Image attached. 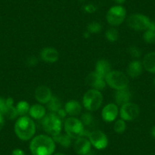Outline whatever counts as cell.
I'll use <instances>...</instances> for the list:
<instances>
[{
    "mask_svg": "<svg viewBox=\"0 0 155 155\" xmlns=\"http://www.w3.org/2000/svg\"><path fill=\"white\" fill-rule=\"evenodd\" d=\"M88 137L91 145L98 150L106 148L108 145V138L101 131H94L89 134Z\"/></svg>",
    "mask_w": 155,
    "mask_h": 155,
    "instance_id": "10",
    "label": "cell"
},
{
    "mask_svg": "<svg viewBox=\"0 0 155 155\" xmlns=\"http://www.w3.org/2000/svg\"><path fill=\"white\" fill-rule=\"evenodd\" d=\"M55 148L54 140L47 135L34 137L30 144V150L33 155H52Z\"/></svg>",
    "mask_w": 155,
    "mask_h": 155,
    "instance_id": "1",
    "label": "cell"
},
{
    "mask_svg": "<svg viewBox=\"0 0 155 155\" xmlns=\"http://www.w3.org/2000/svg\"><path fill=\"white\" fill-rule=\"evenodd\" d=\"M95 71L102 77L105 78L111 71V65L108 61L105 59H100L95 65Z\"/></svg>",
    "mask_w": 155,
    "mask_h": 155,
    "instance_id": "20",
    "label": "cell"
},
{
    "mask_svg": "<svg viewBox=\"0 0 155 155\" xmlns=\"http://www.w3.org/2000/svg\"><path fill=\"white\" fill-rule=\"evenodd\" d=\"M147 30H150V31H155V22L150 21V25H149Z\"/></svg>",
    "mask_w": 155,
    "mask_h": 155,
    "instance_id": "37",
    "label": "cell"
},
{
    "mask_svg": "<svg viewBox=\"0 0 155 155\" xmlns=\"http://www.w3.org/2000/svg\"><path fill=\"white\" fill-rule=\"evenodd\" d=\"M151 21L147 16L142 14L131 15L127 18L129 27L135 31H146L148 28Z\"/></svg>",
    "mask_w": 155,
    "mask_h": 155,
    "instance_id": "8",
    "label": "cell"
},
{
    "mask_svg": "<svg viewBox=\"0 0 155 155\" xmlns=\"http://www.w3.org/2000/svg\"><path fill=\"white\" fill-rule=\"evenodd\" d=\"M126 18V10L122 5H115L108 10L106 15L107 22L111 26H119L122 25Z\"/></svg>",
    "mask_w": 155,
    "mask_h": 155,
    "instance_id": "7",
    "label": "cell"
},
{
    "mask_svg": "<svg viewBox=\"0 0 155 155\" xmlns=\"http://www.w3.org/2000/svg\"><path fill=\"white\" fill-rule=\"evenodd\" d=\"M64 128L67 135L73 139H77L84 135V125L81 120L71 116L67 118L64 123Z\"/></svg>",
    "mask_w": 155,
    "mask_h": 155,
    "instance_id": "6",
    "label": "cell"
},
{
    "mask_svg": "<svg viewBox=\"0 0 155 155\" xmlns=\"http://www.w3.org/2000/svg\"><path fill=\"white\" fill-rule=\"evenodd\" d=\"M42 126L44 131L52 136H55L61 133L62 121L55 113H50L44 116L42 120Z\"/></svg>",
    "mask_w": 155,
    "mask_h": 155,
    "instance_id": "4",
    "label": "cell"
},
{
    "mask_svg": "<svg viewBox=\"0 0 155 155\" xmlns=\"http://www.w3.org/2000/svg\"><path fill=\"white\" fill-rule=\"evenodd\" d=\"M59 57V52L53 47H45L41 52V58L44 62L53 63L58 61Z\"/></svg>",
    "mask_w": 155,
    "mask_h": 155,
    "instance_id": "15",
    "label": "cell"
},
{
    "mask_svg": "<svg viewBox=\"0 0 155 155\" xmlns=\"http://www.w3.org/2000/svg\"><path fill=\"white\" fill-rule=\"evenodd\" d=\"M143 39L147 44H155V31L146 30L145 32L143 34Z\"/></svg>",
    "mask_w": 155,
    "mask_h": 155,
    "instance_id": "28",
    "label": "cell"
},
{
    "mask_svg": "<svg viewBox=\"0 0 155 155\" xmlns=\"http://www.w3.org/2000/svg\"><path fill=\"white\" fill-rule=\"evenodd\" d=\"M106 38L110 42H116L120 37V34H119L118 30L114 28H109L105 33Z\"/></svg>",
    "mask_w": 155,
    "mask_h": 155,
    "instance_id": "26",
    "label": "cell"
},
{
    "mask_svg": "<svg viewBox=\"0 0 155 155\" xmlns=\"http://www.w3.org/2000/svg\"><path fill=\"white\" fill-rule=\"evenodd\" d=\"M132 94L130 91L126 88L122 89V90H117L115 94V101L116 104L118 106H123L127 103L130 102Z\"/></svg>",
    "mask_w": 155,
    "mask_h": 155,
    "instance_id": "17",
    "label": "cell"
},
{
    "mask_svg": "<svg viewBox=\"0 0 155 155\" xmlns=\"http://www.w3.org/2000/svg\"><path fill=\"white\" fill-rule=\"evenodd\" d=\"M85 155H96V154H95V153L93 151V150H90V151H89L87 153H86Z\"/></svg>",
    "mask_w": 155,
    "mask_h": 155,
    "instance_id": "40",
    "label": "cell"
},
{
    "mask_svg": "<svg viewBox=\"0 0 155 155\" xmlns=\"http://www.w3.org/2000/svg\"><path fill=\"white\" fill-rule=\"evenodd\" d=\"M86 82L89 86L93 87V89L98 91L103 90L107 84L105 78L101 76L96 71H92L87 76Z\"/></svg>",
    "mask_w": 155,
    "mask_h": 155,
    "instance_id": "11",
    "label": "cell"
},
{
    "mask_svg": "<svg viewBox=\"0 0 155 155\" xmlns=\"http://www.w3.org/2000/svg\"><path fill=\"white\" fill-rule=\"evenodd\" d=\"M142 65L146 71L155 74V52H150L144 56Z\"/></svg>",
    "mask_w": 155,
    "mask_h": 155,
    "instance_id": "19",
    "label": "cell"
},
{
    "mask_svg": "<svg viewBox=\"0 0 155 155\" xmlns=\"http://www.w3.org/2000/svg\"><path fill=\"white\" fill-rule=\"evenodd\" d=\"M143 65L142 62L138 60L132 61L129 64L127 68V74L129 77L132 78H135L140 76L143 71Z\"/></svg>",
    "mask_w": 155,
    "mask_h": 155,
    "instance_id": "16",
    "label": "cell"
},
{
    "mask_svg": "<svg viewBox=\"0 0 155 155\" xmlns=\"http://www.w3.org/2000/svg\"><path fill=\"white\" fill-rule=\"evenodd\" d=\"M47 104L48 110L51 111L52 113H56L59 109H61V107H62L60 100L56 96L52 97L50 101Z\"/></svg>",
    "mask_w": 155,
    "mask_h": 155,
    "instance_id": "24",
    "label": "cell"
},
{
    "mask_svg": "<svg viewBox=\"0 0 155 155\" xmlns=\"http://www.w3.org/2000/svg\"><path fill=\"white\" fill-rule=\"evenodd\" d=\"M38 63V59L36 56H30L26 60V64L28 66H36Z\"/></svg>",
    "mask_w": 155,
    "mask_h": 155,
    "instance_id": "33",
    "label": "cell"
},
{
    "mask_svg": "<svg viewBox=\"0 0 155 155\" xmlns=\"http://www.w3.org/2000/svg\"><path fill=\"white\" fill-rule=\"evenodd\" d=\"M151 135L155 138V126L151 129Z\"/></svg>",
    "mask_w": 155,
    "mask_h": 155,
    "instance_id": "39",
    "label": "cell"
},
{
    "mask_svg": "<svg viewBox=\"0 0 155 155\" xmlns=\"http://www.w3.org/2000/svg\"><path fill=\"white\" fill-rule=\"evenodd\" d=\"M102 26L100 23L96 21L91 22L87 25V31L89 33H92V34H97V33L101 32Z\"/></svg>",
    "mask_w": 155,
    "mask_h": 155,
    "instance_id": "29",
    "label": "cell"
},
{
    "mask_svg": "<svg viewBox=\"0 0 155 155\" xmlns=\"http://www.w3.org/2000/svg\"><path fill=\"white\" fill-rule=\"evenodd\" d=\"M153 85L155 86V78H154V79H153Z\"/></svg>",
    "mask_w": 155,
    "mask_h": 155,
    "instance_id": "42",
    "label": "cell"
},
{
    "mask_svg": "<svg viewBox=\"0 0 155 155\" xmlns=\"http://www.w3.org/2000/svg\"><path fill=\"white\" fill-rule=\"evenodd\" d=\"M35 132V123L28 116H21L15 124V135L22 141H28L32 138Z\"/></svg>",
    "mask_w": 155,
    "mask_h": 155,
    "instance_id": "2",
    "label": "cell"
},
{
    "mask_svg": "<svg viewBox=\"0 0 155 155\" xmlns=\"http://www.w3.org/2000/svg\"><path fill=\"white\" fill-rule=\"evenodd\" d=\"M119 113V108L116 104H109L102 110L103 120L107 123H111L116 119Z\"/></svg>",
    "mask_w": 155,
    "mask_h": 155,
    "instance_id": "12",
    "label": "cell"
},
{
    "mask_svg": "<svg viewBox=\"0 0 155 155\" xmlns=\"http://www.w3.org/2000/svg\"><path fill=\"white\" fill-rule=\"evenodd\" d=\"M113 1L117 4H123L126 2V0H113Z\"/></svg>",
    "mask_w": 155,
    "mask_h": 155,
    "instance_id": "38",
    "label": "cell"
},
{
    "mask_svg": "<svg viewBox=\"0 0 155 155\" xmlns=\"http://www.w3.org/2000/svg\"><path fill=\"white\" fill-rule=\"evenodd\" d=\"M74 148L78 154L85 155L91 150V144L87 138L80 137L76 139L74 144Z\"/></svg>",
    "mask_w": 155,
    "mask_h": 155,
    "instance_id": "14",
    "label": "cell"
},
{
    "mask_svg": "<svg viewBox=\"0 0 155 155\" xmlns=\"http://www.w3.org/2000/svg\"><path fill=\"white\" fill-rule=\"evenodd\" d=\"M53 139L54 140L55 142H57L60 144L62 147H69L71 144V137L68 136L67 134H58V135L53 136Z\"/></svg>",
    "mask_w": 155,
    "mask_h": 155,
    "instance_id": "22",
    "label": "cell"
},
{
    "mask_svg": "<svg viewBox=\"0 0 155 155\" xmlns=\"http://www.w3.org/2000/svg\"><path fill=\"white\" fill-rule=\"evenodd\" d=\"M113 129H114V131L116 132V133H118V134L123 133L126 129V121L122 120V119L116 120V123H114Z\"/></svg>",
    "mask_w": 155,
    "mask_h": 155,
    "instance_id": "27",
    "label": "cell"
},
{
    "mask_svg": "<svg viewBox=\"0 0 155 155\" xmlns=\"http://www.w3.org/2000/svg\"><path fill=\"white\" fill-rule=\"evenodd\" d=\"M16 110H17L18 114V116H24L29 113L30 110V105L27 101H21L18 103L17 106H16Z\"/></svg>",
    "mask_w": 155,
    "mask_h": 155,
    "instance_id": "25",
    "label": "cell"
},
{
    "mask_svg": "<svg viewBox=\"0 0 155 155\" xmlns=\"http://www.w3.org/2000/svg\"><path fill=\"white\" fill-rule=\"evenodd\" d=\"M105 81L110 87L116 90L126 88L129 83L128 76L123 71L116 70L110 71L105 77Z\"/></svg>",
    "mask_w": 155,
    "mask_h": 155,
    "instance_id": "3",
    "label": "cell"
},
{
    "mask_svg": "<svg viewBox=\"0 0 155 155\" xmlns=\"http://www.w3.org/2000/svg\"><path fill=\"white\" fill-rule=\"evenodd\" d=\"M103 103V95L101 91L95 89L89 90L83 97L84 107L90 111H96L101 107Z\"/></svg>",
    "mask_w": 155,
    "mask_h": 155,
    "instance_id": "5",
    "label": "cell"
},
{
    "mask_svg": "<svg viewBox=\"0 0 155 155\" xmlns=\"http://www.w3.org/2000/svg\"><path fill=\"white\" fill-rule=\"evenodd\" d=\"M120 113L122 120L125 121H132L138 117L140 109L136 104L129 102L122 106Z\"/></svg>",
    "mask_w": 155,
    "mask_h": 155,
    "instance_id": "9",
    "label": "cell"
},
{
    "mask_svg": "<svg viewBox=\"0 0 155 155\" xmlns=\"http://www.w3.org/2000/svg\"><path fill=\"white\" fill-rule=\"evenodd\" d=\"M65 110L67 114L74 117L81 113V106L78 101H75V100H71L65 104Z\"/></svg>",
    "mask_w": 155,
    "mask_h": 155,
    "instance_id": "18",
    "label": "cell"
},
{
    "mask_svg": "<svg viewBox=\"0 0 155 155\" xmlns=\"http://www.w3.org/2000/svg\"><path fill=\"white\" fill-rule=\"evenodd\" d=\"M56 113H57L56 115H57V116H59L60 119L65 118L67 115V113H66V111H65V109H62V108L59 109V110L56 112Z\"/></svg>",
    "mask_w": 155,
    "mask_h": 155,
    "instance_id": "34",
    "label": "cell"
},
{
    "mask_svg": "<svg viewBox=\"0 0 155 155\" xmlns=\"http://www.w3.org/2000/svg\"><path fill=\"white\" fill-rule=\"evenodd\" d=\"M129 53L131 55V56L134 58H139L141 56V50L137 47H131L129 49Z\"/></svg>",
    "mask_w": 155,
    "mask_h": 155,
    "instance_id": "31",
    "label": "cell"
},
{
    "mask_svg": "<svg viewBox=\"0 0 155 155\" xmlns=\"http://www.w3.org/2000/svg\"><path fill=\"white\" fill-rule=\"evenodd\" d=\"M53 97L52 91L50 87L45 85L37 87L35 90V98L41 104H47Z\"/></svg>",
    "mask_w": 155,
    "mask_h": 155,
    "instance_id": "13",
    "label": "cell"
},
{
    "mask_svg": "<svg viewBox=\"0 0 155 155\" xmlns=\"http://www.w3.org/2000/svg\"><path fill=\"white\" fill-rule=\"evenodd\" d=\"M7 110H8V106H7L6 99L0 97V113H2V115H5Z\"/></svg>",
    "mask_w": 155,
    "mask_h": 155,
    "instance_id": "32",
    "label": "cell"
},
{
    "mask_svg": "<svg viewBox=\"0 0 155 155\" xmlns=\"http://www.w3.org/2000/svg\"><path fill=\"white\" fill-rule=\"evenodd\" d=\"M81 121L84 126H88L93 123L94 118L92 115L90 114V113H84L81 117Z\"/></svg>",
    "mask_w": 155,
    "mask_h": 155,
    "instance_id": "30",
    "label": "cell"
},
{
    "mask_svg": "<svg viewBox=\"0 0 155 155\" xmlns=\"http://www.w3.org/2000/svg\"><path fill=\"white\" fill-rule=\"evenodd\" d=\"M6 103L8 106V110H7L5 116H7V117L10 120H14L18 116L16 107H14V100L11 97H8L6 99Z\"/></svg>",
    "mask_w": 155,
    "mask_h": 155,
    "instance_id": "23",
    "label": "cell"
},
{
    "mask_svg": "<svg viewBox=\"0 0 155 155\" xmlns=\"http://www.w3.org/2000/svg\"><path fill=\"white\" fill-rule=\"evenodd\" d=\"M5 125V119H4V115L0 113V131L2 130V128L4 127Z\"/></svg>",
    "mask_w": 155,
    "mask_h": 155,
    "instance_id": "36",
    "label": "cell"
},
{
    "mask_svg": "<svg viewBox=\"0 0 155 155\" xmlns=\"http://www.w3.org/2000/svg\"><path fill=\"white\" fill-rule=\"evenodd\" d=\"M29 114L35 120H42L46 116V109L41 104H34L30 107Z\"/></svg>",
    "mask_w": 155,
    "mask_h": 155,
    "instance_id": "21",
    "label": "cell"
},
{
    "mask_svg": "<svg viewBox=\"0 0 155 155\" xmlns=\"http://www.w3.org/2000/svg\"><path fill=\"white\" fill-rule=\"evenodd\" d=\"M12 155H26L25 154V151L20 148H16L12 150Z\"/></svg>",
    "mask_w": 155,
    "mask_h": 155,
    "instance_id": "35",
    "label": "cell"
},
{
    "mask_svg": "<svg viewBox=\"0 0 155 155\" xmlns=\"http://www.w3.org/2000/svg\"><path fill=\"white\" fill-rule=\"evenodd\" d=\"M54 155H65V154H64V153H55Z\"/></svg>",
    "mask_w": 155,
    "mask_h": 155,
    "instance_id": "41",
    "label": "cell"
}]
</instances>
